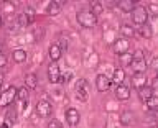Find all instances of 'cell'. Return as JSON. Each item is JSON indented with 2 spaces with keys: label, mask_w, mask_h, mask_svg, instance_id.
<instances>
[{
  "label": "cell",
  "mask_w": 158,
  "mask_h": 128,
  "mask_svg": "<svg viewBox=\"0 0 158 128\" xmlns=\"http://www.w3.org/2000/svg\"><path fill=\"white\" fill-rule=\"evenodd\" d=\"M120 34H123V38H130L135 34V30L132 28V25H127V23H123L122 26H120Z\"/></svg>",
  "instance_id": "obj_22"
},
{
  "label": "cell",
  "mask_w": 158,
  "mask_h": 128,
  "mask_svg": "<svg viewBox=\"0 0 158 128\" xmlns=\"http://www.w3.org/2000/svg\"><path fill=\"white\" fill-rule=\"evenodd\" d=\"M17 90H18V89L15 86H8L3 92H0V107L3 108V107L12 105L13 100L17 98Z\"/></svg>",
  "instance_id": "obj_3"
},
{
  "label": "cell",
  "mask_w": 158,
  "mask_h": 128,
  "mask_svg": "<svg viewBox=\"0 0 158 128\" xmlns=\"http://www.w3.org/2000/svg\"><path fill=\"white\" fill-rule=\"evenodd\" d=\"M76 20L82 28H94L97 25V17L91 10H81V12H77Z\"/></svg>",
  "instance_id": "obj_2"
},
{
  "label": "cell",
  "mask_w": 158,
  "mask_h": 128,
  "mask_svg": "<svg viewBox=\"0 0 158 128\" xmlns=\"http://www.w3.org/2000/svg\"><path fill=\"white\" fill-rule=\"evenodd\" d=\"M147 122L150 123V125H158V110L155 112H150L147 117Z\"/></svg>",
  "instance_id": "obj_26"
},
{
  "label": "cell",
  "mask_w": 158,
  "mask_h": 128,
  "mask_svg": "<svg viewBox=\"0 0 158 128\" xmlns=\"http://www.w3.org/2000/svg\"><path fill=\"white\" fill-rule=\"evenodd\" d=\"M0 53H2V44H0Z\"/></svg>",
  "instance_id": "obj_41"
},
{
  "label": "cell",
  "mask_w": 158,
  "mask_h": 128,
  "mask_svg": "<svg viewBox=\"0 0 158 128\" xmlns=\"http://www.w3.org/2000/svg\"><path fill=\"white\" fill-rule=\"evenodd\" d=\"M120 62H122V66H127V64H130V62H132V53L122 54V56H120Z\"/></svg>",
  "instance_id": "obj_30"
},
{
  "label": "cell",
  "mask_w": 158,
  "mask_h": 128,
  "mask_svg": "<svg viewBox=\"0 0 158 128\" xmlns=\"http://www.w3.org/2000/svg\"><path fill=\"white\" fill-rule=\"evenodd\" d=\"M58 46L61 48V51H63V49H66V48H68V39L61 38V41H59V44H58Z\"/></svg>",
  "instance_id": "obj_36"
},
{
  "label": "cell",
  "mask_w": 158,
  "mask_h": 128,
  "mask_svg": "<svg viewBox=\"0 0 158 128\" xmlns=\"http://www.w3.org/2000/svg\"><path fill=\"white\" fill-rule=\"evenodd\" d=\"M132 71L135 74H145L147 71V61H145V56H143V51L142 49H137L135 53H132Z\"/></svg>",
  "instance_id": "obj_1"
},
{
  "label": "cell",
  "mask_w": 158,
  "mask_h": 128,
  "mask_svg": "<svg viewBox=\"0 0 158 128\" xmlns=\"http://www.w3.org/2000/svg\"><path fill=\"white\" fill-rule=\"evenodd\" d=\"M132 120H133V113L130 110H123L120 113V123H122L123 126H128L132 123Z\"/></svg>",
  "instance_id": "obj_20"
},
{
  "label": "cell",
  "mask_w": 158,
  "mask_h": 128,
  "mask_svg": "<svg viewBox=\"0 0 158 128\" xmlns=\"http://www.w3.org/2000/svg\"><path fill=\"white\" fill-rule=\"evenodd\" d=\"M138 97H140V100L142 102H147V100H150V98L153 97V89L152 87H142V89H138Z\"/></svg>",
  "instance_id": "obj_17"
},
{
  "label": "cell",
  "mask_w": 158,
  "mask_h": 128,
  "mask_svg": "<svg viewBox=\"0 0 158 128\" xmlns=\"http://www.w3.org/2000/svg\"><path fill=\"white\" fill-rule=\"evenodd\" d=\"M140 34L143 38H152V34H153V30L150 26V23H145V25H142L140 26Z\"/></svg>",
  "instance_id": "obj_23"
},
{
  "label": "cell",
  "mask_w": 158,
  "mask_h": 128,
  "mask_svg": "<svg viewBox=\"0 0 158 128\" xmlns=\"http://www.w3.org/2000/svg\"><path fill=\"white\" fill-rule=\"evenodd\" d=\"M117 5H118V8H120L122 12H125V13L132 12V10L135 8V3H133L132 0H120V2H118Z\"/></svg>",
  "instance_id": "obj_21"
},
{
  "label": "cell",
  "mask_w": 158,
  "mask_h": 128,
  "mask_svg": "<svg viewBox=\"0 0 158 128\" xmlns=\"http://www.w3.org/2000/svg\"><path fill=\"white\" fill-rule=\"evenodd\" d=\"M17 122V112L15 110H8L7 112V122L5 123H15Z\"/></svg>",
  "instance_id": "obj_29"
},
{
  "label": "cell",
  "mask_w": 158,
  "mask_h": 128,
  "mask_svg": "<svg viewBox=\"0 0 158 128\" xmlns=\"http://www.w3.org/2000/svg\"><path fill=\"white\" fill-rule=\"evenodd\" d=\"M110 86H112V82H110V79H109L106 74H97V77H96V87H97L99 92H107L109 89H110Z\"/></svg>",
  "instance_id": "obj_10"
},
{
  "label": "cell",
  "mask_w": 158,
  "mask_h": 128,
  "mask_svg": "<svg viewBox=\"0 0 158 128\" xmlns=\"http://www.w3.org/2000/svg\"><path fill=\"white\" fill-rule=\"evenodd\" d=\"M71 77H73V74H71V72L61 74V76H59V82H61V84H68L69 81H71Z\"/></svg>",
  "instance_id": "obj_32"
},
{
  "label": "cell",
  "mask_w": 158,
  "mask_h": 128,
  "mask_svg": "<svg viewBox=\"0 0 158 128\" xmlns=\"http://www.w3.org/2000/svg\"><path fill=\"white\" fill-rule=\"evenodd\" d=\"M48 128H64V126H63V123L59 122L58 118H53V120L48 123Z\"/></svg>",
  "instance_id": "obj_31"
},
{
  "label": "cell",
  "mask_w": 158,
  "mask_h": 128,
  "mask_svg": "<svg viewBox=\"0 0 158 128\" xmlns=\"http://www.w3.org/2000/svg\"><path fill=\"white\" fill-rule=\"evenodd\" d=\"M147 74H133L132 76V86L137 89H142V87H145L147 86Z\"/></svg>",
  "instance_id": "obj_12"
},
{
  "label": "cell",
  "mask_w": 158,
  "mask_h": 128,
  "mask_svg": "<svg viewBox=\"0 0 158 128\" xmlns=\"http://www.w3.org/2000/svg\"><path fill=\"white\" fill-rule=\"evenodd\" d=\"M7 56H5V54L3 53H0V67H5V66H7Z\"/></svg>",
  "instance_id": "obj_34"
},
{
  "label": "cell",
  "mask_w": 158,
  "mask_h": 128,
  "mask_svg": "<svg viewBox=\"0 0 158 128\" xmlns=\"http://www.w3.org/2000/svg\"><path fill=\"white\" fill-rule=\"evenodd\" d=\"M152 69H153L155 72H158V58H155V59L152 61Z\"/></svg>",
  "instance_id": "obj_37"
},
{
  "label": "cell",
  "mask_w": 158,
  "mask_h": 128,
  "mask_svg": "<svg viewBox=\"0 0 158 128\" xmlns=\"http://www.w3.org/2000/svg\"><path fill=\"white\" fill-rule=\"evenodd\" d=\"M132 20L135 25H145L148 22V12L143 5H135V8L132 10Z\"/></svg>",
  "instance_id": "obj_4"
},
{
  "label": "cell",
  "mask_w": 158,
  "mask_h": 128,
  "mask_svg": "<svg viewBox=\"0 0 158 128\" xmlns=\"http://www.w3.org/2000/svg\"><path fill=\"white\" fill-rule=\"evenodd\" d=\"M61 54H63V51H61V48H59L58 44H51V46H49L48 56H49V59H51L53 62H58L59 58H61Z\"/></svg>",
  "instance_id": "obj_13"
},
{
  "label": "cell",
  "mask_w": 158,
  "mask_h": 128,
  "mask_svg": "<svg viewBox=\"0 0 158 128\" xmlns=\"http://www.w3.org/2000/svg\"><path fill=\"white\" fill-rule=\"evenodd\" d=\"M114 53H115L117 56L130 53V43H128V39H125V38L115 39V43H114Z\"/></svg>",
  "instance_id": "obj_5"
},
{
  "label": "cell",
  "mask_w": 158,
  "mask_h": 128,
  "mask_svg": "<svg viewBox=\"0 0 158 128\" xmlns=\"http://www.w3.org/2000/svg\"><path fill=\"white\" fill-rule=\"evenodd\" d=\"M147 12L153 13V15H158V5L156 3H150V5H148V8H147Z\"/></svg>",
  "instance_id": "obj_33"
},
{
  "label": "cell",
  "mask_w": 158,
  "mask_h": 128,
  "mask_svg": "<svg viewBox=\"0 0 158 128\" xmlns=\"http://www.w3.org/2000/svg\"><path fill=\"white\" fill-rule=\"evenodd\" d=\"M115 97L118 100H128V97H130V87L125 86V84H120V86L115 87Z\"/></svg>",
  "instance_id": "obj_11"
},
{
  "label": "cell",
  "mask_w": 158,
  "mask_h": 128,
  "mask_svg": "<svg viewBox=\"0 0 158 128\" xmlns=\"http://www.w3.org/2000/svg\"><path fill=\"white\" fill-rule=\"evenodd\" d=\"M66 122H68V125L69 126H76L77 123H79V120H81V113H79L74 107H69V108H66Z\"/></svg>",
  "instance_id": "obj_9"
},
{
  "label": "cell",
  "mask_w": 158,
  "mask_h": 128,
  "mask_svg": "<svg viewBox=\"0 0 158 128\" xmlns=\"http://www.w3.org/2000/svg\"><path fill=\"white\" fill-rule=\"evenodd\" d=\"M123 81H125V71H123L122 67H117L112 74V81L110 82H114L115 87H117V86H120V84H123Z\"/></svg>",
  "instance_id": "obj_15"
},
{
  "label": "cell",
  "mask_w": 158,
  "mask_h": 128,
  "mask_svg": "<svg viewBox=\"0 0 158 128\" xmlns=\"http://www.w3.org/2000/svg\"><path fill=\"white\" fill-rule=\"evenodd\" d=\"M145 103H147V107H148V110H150V112L158 110V95H153L150 100H147Z\"/></svg>",
  "instance_id": "obj_24"
},
{
  "label": "cell",
  "mask_w": 158,
  "mask_h": 128,
  "mask_svg": "<svg viewBox=\"0 0 158 128\" xmlns=\"http://www.w3.org/2000/svg\"><path fill=\"white\" fill-rule=\"evenodd\" d=\"M91 12L96 15V17H99L102 12H104V7L101 2H91Z\"/></svg>",
  "instance_id": "obj_25"
},
{
  "label": "cell",
  "mask_w": 158,
  "mask_h": 128,
  "mask_svg": "<svg viewBox=\"0 0 158 128\" xmlns=\"http://www.w3.org/2000/svg\"><path fill=\"white\" fill-rule=\"evenodd\" d=\"M25 87H28V90H30V89H36L38 87V77H36V74L30 72V74L25 76Z\"/></svg>",
  "instance_id": "obj_16"
},
{
  "label": "cell",
  "mask_w": 158,
  "mask_h": 128,
  "mask_svg": "<svg viewBox=\"0 0 158 128\" xmlns=\"http://www.w3.org/2000/svg\"><path fill=\"white\" fill-rule=\"evenodd\" d=\"M3 26V18H2V15H0V28Z\"/></svg>",
  "instance_id": "obj_40"
},
{
  "label": "cell",
  "mask_w": 158,
  "mask_h": 128,
  "mask_svg": "<svg viewBox=\"0 0 158 128\" xmlns=\"http://www.w3.org/2000/svg\"><path fill=\"white\" fill-rule=\"evenodd\" d=\"M76 97L79 98L81 102H87V82L84 81V79H79L76 82Z\"/></svg>",
  "instance_id": "obj_7"
},
{
  "label": "cell",
  "mask_w": 158,
  "mask_h": 128,
  "mask_svg": "<svg viewBox=\"0 0 158 128\" xmlns=\"http://www.w3.org/2000/svg\"><path fill=\"white\" fill-rule=\"evenodd\" d=\"M97 59H99V56H97L96 53H94L92 56L89 58V61H91V62H89V66H96V64H97Z\"/></svg>",
  "instance_id": "obj_35"
},
{
  "label": "cell",
  "mask_w": 158,
  "mask_h": 128,
  "mask_svg": "<svg viewBox=\"0 0 158 128\" xmlns=\"http://www.w3.org/2000/svg\"><path fill=\"white\" fill-rule=\"evenodd\" d=\"M46 13L49 17H56V15L61 13V3L59 2H49L46 7Z\"/></svg>",
  "instance_id": "obj_18"
},
{
  "label": "cell",
  "mask_w": 158,
  "mask_h": 128,
  "mask_svg": "<svg viewBox=\"0 0 158 128\" xmlns=\"http://www.w3.org/2000/svg\"><path fill=\"white\" fill-rule=\"evenodd\" d=\"M2 84H3V74H0V87H2Z\"/></svg>",
  "instance_id": "obj_39"
},
{
  "label": "cell",
  "mask_w": 158,
  "mask_h": 128,
  "mask_svg": "<svg viewBox=\"0 0 158 128\" xmlns=\"http://www.w3.org/2000/svg\"><path fill=\"white\" fill-rule=\"evenodd\" d=\"M152 128H156V126H152Z\"/></svg>",
  "instance_id": "obj_42"
},
{
  "label": "cell",
  "mask_w": 158,
  "mask_h": 128,
  "mask_svg": "<svg viewBox=\"0 0 158 128\" xmlns=\"http://www.w3.org/2000/svg\"><path fill=\"white\" fill-rule=\"evenodd\" d=\"M23 13L27 15V18H28V22H30V23H33V22H35V10H33L31 7H27Z\"/></svg>",
  "instance_id": "obj_27"
},
{
  "label": "cell",
  "mask_w": 158,
  "mask_h": 128,
  "mask_svg": "<svg viewBox=\"0 0 158 128\" xmlns=\"http://www.w3.org/2000/svg\"><path fill=\"white\" fill-rule=\"evenodd\" d=\"M28 97H30V90H28V87H20L18 90H17V98L20 102L23 103V107L27 108L28 107Z\"/></svg>",
  "instance_id": "obj_14"
},
{
  "label": "cell",
  "mask_w": 158,
  "mask_h": 128,
  "mask_svg": "<svg viewBox=\"0 0 158 128\" xmlns=\"http://www.w3.org/2000/svg\"><path fill=\"white\" fill-rule=\"evenodd\" d=\"M152 89H158V77L153 79V82H152Z\"/></svg>",
  "instance_id": "obj_38"
},
{
  "label": "cell",
  "mask_w": 158,
  "mask_h": 128,
  "mask_svg": "<svg viewBox=\"0 0 158 128\" xmlns=\"http://www.w3.org/2000/svg\"><path fill=\"white\" fill-rule=\"evenodd\" d=\"M12 56H13V61L18 62V64L27 61V51H25V49H22V48L15 49V51L12 53Z\"/></svg>",
  "instance_id": "obj_19"
},
{
  "label": "cell",
  "mask_w": 158,
  "mask_h": 128,
  "mask_svg": "<svg viewBox=\"0 0 158 128\" xmlns=\"http://www.w3.org/2000/svg\"><path fill=\"white\" fill-rule=\"evenodd\" d=\"M36 113H38V117H41V118H48L53 113V105L48 100H38Z\"/></svg>",
  "instance_id": "obj_6"
},
{
  "label": "cell",
  "mask_w": 158,
  "mask_h": 128,
  "mask_svg": "<svg viewBox=\"0 0 158 128\" xmlns=\"http://www.w3.org/2000/svg\"><path fill=\"white\" fill-rule=\"evenodd\" d=\"M17 22H18L20 26H27V25H30V22H28V18H27V15H25V13H20V15H18V17H17Z\"/></svg>",
  "instance_id": "obj_28"
},
{
  "label": "cell",
  "mask_w": 158,
  "mask_h": 128,
  "mask_svg": "<svg viewBox=\"0 0 158 128\" xmlns=\"http://www.w3.org/2000/svg\"><path fill=\"white\" fill-rule=\"evenodd\" d=\"M59 76H61V71H59L58 62L51 61L48 64V81L51 84H56V82H59Z\"/></svg>",
  "instance_id": "obj_8"
}]
</instances>
